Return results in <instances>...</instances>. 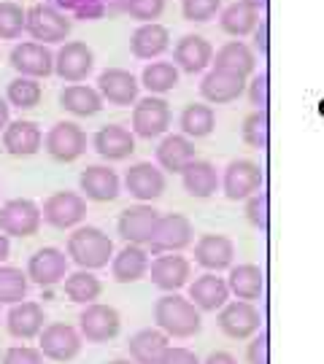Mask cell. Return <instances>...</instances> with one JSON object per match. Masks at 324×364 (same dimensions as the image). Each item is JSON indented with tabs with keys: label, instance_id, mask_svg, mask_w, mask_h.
<instances>
[{
	"label": "cell",
	"instance_id": "1",
	"mask_svg": "<svg viewBox=\"0 0 324 364\" xmlns=\"http://www.w3.org/2000/svg\"><path fill=\"white\" fill-rule=\"evenodd\" d=\"M155 324L168 338L187 340L200 332L203 321H200V311L194 308L192 299L173 291V294H162L155 302Z\"/></svg>",
	"mask_w": 324,
	"mask_h": 364
},
{
	"label": "cell",
	"instance_id": "2",
	"mask_svg": "<svg viewBox=\"0 0 324 364\" xmlns=\"http://www.w3.org/2000/svg\"><path fill=\"white\" fill-rule=\"evenodd\" d=\"M68 257L81 270H100L114 262V240L100 227H78L68 235Z\"/></svg>",
	"mask_w": 324,
	"mask_h": 364
},
{
	"label": "cell",
	"instance_id": "3",
	"mask_svg": "<svg viewBox=\"0 0 324 364\" xmlns=\"http://www.w3.org/2000/svg\"><path fill=\"white\" fill-rule=\"evenodd\" d=\"M70 27L73 22L68 19V14L60 11L52 3H38V6L27 9V33L38 43H63Z\"/></svg>",
	"mask_w": 324,
	"mask_h": 364
},
{
	"label": "cell",
	"instance_id": "4",
	"mask_svg": "<svg viewBox=\"0 0 324 364\" xmlns=\"http://www.w3.org/2000/svg\"><path fill=\"white\" fill-rule=\"evenodd\" d=\"M43 224V210L27 200V197H14L0 205V232L9 237H33Z\"/></svg>",
	"mask_w": 324,
	"mask_h": 364
},
{
	"label": "cell",
	"instance_id": "5",
	"mask_svg": "<svg viewBox=\"0 0 324 364\" xmlns=\"http://www.w3.org/2000/svg\"><path fill=\"white\" fill-rule=\"evenodd\" d=\"M194 227L192 221L184 213H168L162 216L155 230V237L149 240V251L160 257V254H182L187 246H192Z\"/></svg>",
	"mask_w": 324,
	"mask_h": 364
},
{
	"label": "cell",
	"instance_id": "6",
	"mask_svg": "<svg viewBox=\"0 0 324 364\" xmlns=\"http://www.w3.org/2000/svg\"><path fill=\"white\" fill-rule=\"evenodd\" d=\"M262 183H265V176H262V168L251 159H233L227 168H224V176H221V192L227 200H249L257 192H262Z\"/></svg>",
	"mask_w": 324,
	"mask_h": 364
},
{
	"label": "cell",
	"instance_id": "7",
	"mask_svg": "<svg viewBox=\"0 0 324 364\" xmlns=\"http://www.w3.org/2000/svg\"><path fill=\"white\" fill-rule=\"evenodd\" d=\"M160 210L149 203H138V205H130V208L122 210V216L117 221L119 237L125 243H132V246H149V240L155 237V230L160 224Z\"/></svg>",
	"mask_w": 324,
	"mask_h": 364
},
{
	"label": "cell",
	"instance_id": "8",
	"mask_svg": "<svg viewBox=\"0 0 324 364\" xmlns=\"http://www.w3.org/2000/svg\"><path fill=\"white\" fill-rule=\"evenodd\" d=\"M119 329H122L119 313L103 302L84 305V311L78 316V332L87 343H108L117 338Z\"/></svg>",
	"mask_w": 324,
	"mask_h": 364
},
{
	"label": "cell",
	"instance_id": "9",
	"mask_svg": "<svg viewBox=\"0 0 324 364\" xmlns=\"http://www.w3.org/2000/svg\"><path fill=\"white\" fill-rule=\"evenodd\" d=\"M43 221L54 230H70L87 216V197L76 192H54L43 200Z\"/></svg>",
	"mask_w": 324,
	"mask_h": 364
},
{
	"label": "cell",
	"instance_id": "10",
	"mask_svg": "<svg viewBox=\"0 0 324 364\" xmlns=\"http://www.w3.org/2000/svg\"><path fill=\"white\" fill-rule=\"evenodd\" d=\"M46 154L57 162H76L87 151V132L76 122H57L43 138Z\"/></svg>",
	"mask_w": 324,
	"mask_h": 364
},
{
	"label": "cell",
	"instance_id": "11",
	"mask_svg": "<svg viewBox=\"0 0 324 364\" xmlns=\"http://www.w3.org/2000/svg\"><path fill=\"white\" fill-rule=\"evenodd\" d=\"M168 127H170V105L162 97L149 95V97H143V100H138V103L132 105V132L138 138L152 141V138L165 135Z\"/></svg>",
	"mask_w": 324,
	"mask_h": 364
},
{
	"label": "cell",
	"instance_id": "12",
	"mask_svg": "<svg viewBox=\"0 0 324 364\" xmlns=\"http://www.w3.org/2000/svg\"><path fill=\"white\" fill-rule=\"evenodd\" d=\"M95 68V54L84 41H65L54 54V73L68 84H81Z\"/></svg>",
	"mask_w": 324,
	"mask_h": 364
},
{
	"label": "cell",
	"instance_id": "13",
	"mask_svg": "<svg viewBox=\"0 0 324 364\" xmlns=\"http://www.w3.org/2000/svg\"><path fill=\"white\" fill-rule=\"evenodd\" d=\"M81 346H84L81 332H78L76 326L63 324V321H54V324L46 326L41 332V343H38L41 353L46 359H52V362H70V359H76Z\"/></svg>",
	"mask_w": 324,
	"mask_h": 364
},
{
	"label": "cell",
	"instance_id": "14",
	"mask_svg": "<svg viewBox=\"0 0 324 364\" xmlns=\"http://www.w3.org/2000/svg\"><path fill=\"white\" fill-rule=\"evenodd\" d=\"M9 63H11V68L19 76L27 78H46L54 73V54L49 52L46 43H38V41L16 43L11 49Z\"/></svg>",
	"mask_w": 324,
	"mask_h": 364
},
{
	"label": "cell",
	"instance_id": "15",
	"mask_svg": "<svg viewBox=\"0 0 324 364\" xmlns=\"http://www.w3.org/2000/svg\"><path fill=\"white\" fill-rule=\"evenodd\" d=\"M262 324V316L254 308V302H244V299H233L219 311V329L230 340H246L254 338Z\"/></svg>",
	"mask_w": 324,
	"mask_h": 364
},
{
	"label": "cell",
	"instance_id": "16",
	"mask_svg": "<svg viewBox=\"0 0 324 364\" xmlns=\"http://www.w3.org/2000/svg\"><path fill=\"white\" fill-rule=\"evenodd\" d=\"M68 262L70 257L54 246L38 248L27 262V278L38 287H54L68 278Z\"/></svg>",
	"mask_w": 324,
	"mask_h": 364
},
{
	"label": "cell",
	"instance_id": "17",
	"mask_svg": "<svg viewBox=\"0 0 324 364\" xmlns=\"http://www.w3.org/2000/svg\"><path fill=\"white\" fill-rule=\"evenodd\" d=\"M149 275H152V284L162 291H179L189 284L192 278V264L187 257L182 254H160L152 259V267H149Z\"/></svg>",
	"mask_w": 324,
	"mask_h": 364
},
{
	"label": "cell",
	"instance_id": "18",
	"mask_svg": "<svg viewBox=\"0 0 324 364\" xmlns=\"http://www.w3.org/2000/svg\"><path fill=\"white\" fill-rule=\"evenodd\" d=\"M125 189L138 203H152L165 192V170H160L152 162H135L125 173Z\"/></svg>",
	"mask_w": 324,
	"mask_h": 364
},
{
	"label": "cell",
	"instance_id": "19",
	"mask_svg": "<svg viewBox=\"0 0 324 364\" xmlns=\"http://www.w3.org/2000/svg\"><path fill=\"white\" fill-rule=\"evenodd\" d=\"M235 259V246L227 235H200L194 243V262L206 267L208 273H221L230 270Z\"/></svg>",
	"mask_w": 324,
	"mask_h": 364
},
{
	"label": "cell",
	"instance_id": "20",
	"mask_svg": "<svg viewBox=\"0 0 324 364\" xmlns=\"http://www.w3.org/2000/svg\"><path fill=\"white\" fill-rule=\"evenodd\" d=\"M230 287L227 278H219V273H203L189 284V299L200 313H216L230 302Z\"/></svg>",
	"mask_w": 324,
	"mask_h": 364
},
{
	"label": "cell",
	"instance_id": "21",
	"mask_svg": "<svg viewBox=\"0 0 324 364\" xmlns=\"http://www.w3.org/2000/svg\"><path fill=\"white\" fill-rule=\"evenodd\" d=\"M138 78L125 68H105L98 76V92L111 105H135L138 103Z\"/></svg>",
	"mask_w": 324,
	"mask_h": 364
},
{
	"label": "cell",
	"instance_id": "22",
	"mask_svg": "<svg viewBox=\"0 0 324 364\" xmlns=\"http://www.w3.org/2000/svg\"><path fill=\"white\" fill-rule=\"evenodd\" d=\"M78 186H81V195L92 203H111L122 192L117 170L105 168V165H90L87 170H81Z\"/></svg>",
	"mask_w": 324,
	"mask_h": 364
},
{
	"label": "cell",
	"instance_id": "23",
	"mask_svg": "<svg viewBox=\"0 0 324 364\" xmlns=\"http://www.w3.org/2000/svg\"><path fill=\"white\" fill-rule=\"evenodd\" d=\"M244 90H246V78L227 70H216V68H211L200 81V95L211 105L233 103L244 95Z\"/></svg>",
	"mask_w": 324,
	"mask_h": 364
},
{
	"label": "cell",
	"instance_id": "24",
	"mask_svg": "<svg viewBox=\"0 0 324 364\" xmlns=\"http://www.w3.org/2000/svg\"><path fill=\"white\" fill-rule=\"evenodd\" d=\"M168 348H170V338L160 326L141 329V332H135V335L127 340L130 359L135 364H162Z\"/></svg>",
	"mask_w": 324,
	"mask_h": 364
},
{
	"label": "cell",
	"instance_id": "25",
	"mask_svg": "<svg viewBox=\"0 0 324 364\" xmlns=\"http://www.w3.org/2000/svg\"><path fill=\"white\" fill-rule=\"evenodd\" d=\"M46 321V313L41 308L38 302H16L9 316H6V329H9V335L16 340H33V338H41V332L46 329L43 326Z\"/></svg>",
	"mask_w": 324,
	"mask_h": 364
},
{
	"label": "cell",
	"instance_id": "26",
	"mask_svg": "<svg viewBox=\"0 0 324 364\" xmlns=\"http://www.w3.org/2000/svg\"><path fill=\"white\" fill-rule=\"evenodd\" d=\"M95 151L108 162H122L135 151V132L122 124H105L92 138Z\"/></svg>",
	"mask_w": 324,
	"mask_h": 364
},
{
	"label": "cell",
	"instance_id": "27",
	"mask_svg": "<svg viewBox=\"0 0 324 364\" xmlns=\"http://www.w3.org/2000/svg\"><path fill=\"white\" fill-rule=\"evenodd\" d=\"M173 65L184 73H200L208 65H214V49L203 36H184L173 49Z\"/></svg>",
	"mask_w": 324,
	"mask_h": 364
},
{
	"label": "cell",
	"instance_id": "28",
	"mask_svg": "<svg viewBox=\"0 0 324 364\" xmlns=\"http://www.w3.org/2000/svg\"><path fill=\"white\" fill-rule=\"evenodd\" d=\"M43 132L36 122L16 119L3 130V149L11 156H33L43 146Z\"/></svg>",
	"mask_w": 324,
	"mask_h": 364
},
{
	"label": "cell",
	"instance_id": "29",
	"mask_svg": "<svg viewBox=\"0 0 324 364\" xmlns=\"http://www.w3.org/2000/svg\"><path fill=\"white\" fill-rule=\"evenodd\" d=\"M149 267H152L149 248L127 243L111 262V275H114L117 284H135L143 275H149Z\"/></svg>",
	"mask_w": 324,
	"mask_h": 364
},
{
	"label": "cell",
	"instance_id": "30",
	"mask_svg": "<svg viewBox=\"0 0 324 364\" xmlns=\"http://www.w3.org/2000/svg\"><path fill=\"white\" fill-rule=\"evenodd\" d=\"M194 159V144L187 135H165L157 146V165L165 173H179L192 165Z\"/></svg>",
	"mask_w": 324,
	"mask_h": 364
},
{
	"label": "cell",
	"instance_id": "31",
	"mask_svg": "<svg viewBox=\"0 0 324 364\" xmlns=\"http://www.w3.org/2000/svg\"><path fill=\"white\" fill-rule=\"evenodd\" d=\"M170 49V33L168 27L149 22L141 25L130 36V52L135 60H157Z\"/></svg>",
	"mask_w": 324,
	"mask_h": 364
},
{
	"label": "cell",
	"instance_id": "32",
	"mask_svg": "<svg viewBox=\"0 0 324 364\" xmlns=\"http://www.w3.org/2000/svg\"><path fill=\"white\" fill-rule=\"evenodd\" d=\"M184 181V192L189 197H197V200H206V197L216 195V189L221 186V178L216 168L206 162V159H194L189 168L182 173Z\"/></svg>",
	"mask_w": 324,
	"mask_h": 364
},
{
	"label": "cell",
	"instance_id": "33",
	"mask_svg": "<svg viewBox=\"0 0 324 364\" xmlns=\"http://www.w3.org/2000/svg\"><path fill=\"white\" fill-rule=\"evenodd\" d=\"M60 105L73 117H95L103 108V95L87 84H68L60 92Z\"/></svg>",
	"mask_w": 324,
	"mask_h": 364
},
{
	"label": "cell",
	"instance_id": "34",
	"mask_svg": "<svg viewBox=\"0 0 324 364\" xmlns=\"http://www.w3.org/2000/svg\"><path fill=\"white\" fill-rule=\"evenodd\" d=\"M227 287L233 291V297L244 302H254L265 291V273L257 264H233L227 275Z\"/></svg>",
	"mask_w": 324,
	"mask_h": 364
},
{
	"label": "cell",
	"instance_id": "35",
	"mask_svg": "<svg viewBox=\"0 0 324 364\" xmlns=\"http://www.w3.org/2000/svg\"><path fill=\"white\" fill-rule=\"evenodd\" d=\"M214 68L216 70H227V73H238V76H251L257 68V57L254 49H249L244 41H230L224 43L216 57H214Z\"/></svg>",
	"mask_w": 324,
	"mask_h": 364
},
{
	"label": "cell",
	"instance_id": "36",
	"mask_svg": "<svg viewBox=\"0 0 324 364\" xmlns=\"http://www.w3.org/2000/svg\"><path fill=\"white\" fill-rule=\"evenodd\" d=\"M259 11L257 9H251L246 3H238L235 0L233 6H227V9H221L219 14V27L227 33V36H233V38H244L249 33H254L259 27Z\"/></svg>",
	"mask_w": 324,
	"mask_h": 364
},
{
	"label": "cell",
	"instance_id": "37",
	"mask_svg": "<svg viewBox=\"0 0 324 364\" xmlns=\"http://www.w3.org/2000/svg\"><path fill=\"white\" fill-rule=\"evenodd\" d=\"M179 127H182V135H187V138H206L216 127V114H214L211 105L189 103L179 117Z\"/></svg>",
	"mask_w": 324,
	"mask_h": 364
},
{
	"label": "cell",
	"instance_id": "38",
	"mask_svg": "<svg viewBox=\"0 0 324 364\" xmlns=\"http://www.w3.org/2000/svg\"><path fill=\"white\" fill-rule=\"evenodd\" d=\"M63 289H65V294H68L70 302H78V305H92L95 299L100 297L103 284H100V278H95V275H92V270H76V273H70L63 281Z\"/></svg>",
	"mask_w": 324,
	"mask_h": 364
},
{
	"label": "cell",
	"instance_id": "39",
	"mask_svg": "<svg viewBox=\"0 0 324 364\" xmlns=\"http://www.w3.org/2000/svg\"><path fill=\"white\" fill-rule=\"evenodd\" d=\"M141 84L152 95H165V92L176 90V84H179V68L173 65V63H165V60L149 63L141 73Z\"/></svg>",
	"mask_w": 324,
	"mask_h": 364
},
{
	"label": "cell",
	"instance_id": "40",
	"mask_svg": "<svg viewBox=\"0 0 324 364\" xmlns=\"http://www.w3.org/2000/svg\"><path fill=\"white\" fill-rule=\"evenodd\" d=\"M41 90L38 78H27V76H16L9 84V90H6V100L9 105L14 108H19V111H30V108H36L41 103Z\"/></svg>",
	"mask_w": 324,
	"mask_h": 364
},
{
	"label": "cell",
	"instance_id": "41",
	"mask_svg": "<svg viewBox=\"0 0 324 364\" xmlns=\"http://www.w3.org/2000/svg\"><path fill=\"white\" fill-rule=\"evenodd\" d=\"M27 284H30V278H27V273H22L19 267L0 264V305L25 302Z\"/></svg>",
	"mask_w": 324,
	"mask_h": 364
},
{
	"label": "cell",
	"instance_id": "42",
	"mask_svg": "<svg viewBox=\"0 0 324 364\" xmlns=\"http://www.w3.org/2000/svg\"><path fill=\"white\" fill-rule=\"evenodd\" d=\"M22 30H27V11L19 3H0V38L14 41L22 36Z\"/></svg>",
	"mask_w": 324,
	"mask_h": 364
},
{
	"label": "cell",
	"instance_id": "43",
	"mask_svg": "<svg viewBox=\"0 0 324 364\" xmlns=\"http://www.w3.org/2000/svg\"><path fill=\"white\" fill-rule=\"evenodd\" d=\"M268 111H254L244 119V127H241V138L244 144L251 149H268Z\"/></svg>",
	"mask_w": 324,
	"mask_h": 364
},
{
	"label": "cell",
	"instance_id": "44",
	"mask_svg": "<svg viewBox=\"0 0 324 364\" xmlns=\"http://www.w3.org/2000/svg\"><path fill=\"white\" fill-rule=\"evenodd\" d=\"M182 11L187 22H211L221 11V0H184Z\"/></svg>",
	"mask_w": 324,
	"mask_h": 364
},
{
	"label": "cell",
	"instance_id": "45",
	"mask_svg": "<svg viewBox=\"0 0 324 364\" xmlns=\"http://www.w3.org/2000/svg\"><path fill=\"white\" fill-rule=\"evenodd\" d=\"M125 11H127L132 19L149 25V22L160 19V14L165 11V0H127V3H125Z\"/></svg>",
	"mask_w": 324,
	"mask_h": 364
},
{
	"label": "cell",
	"instance_id": "46",
	"mask_svg": "<svg viewBox=\"0 0 324 364\" xmlns=\"http://www.w3.org/2000/svg\"><path fill=\"white\" fill-rule=\"evenodd\" d=\"M268 192H257L254 197L246 200V219L251 221V227H257L259 232H268L271 221H268Z\"/></svg>",
	"mask_w": 324,
	"mask_h": 364
},
{
	"label": "cell",
	"instance_id": "47",
	"mask_svg": "<svg viewBox=\"0 0 324 364\" xmlns=\"http://www.w3.org/2000/svg\"><path fill=\"white\" fill-rule=\"evenodd\" d=\"M3 364H43V353L33 346H14L3 353Z\"/></svg>",
	"mask_w": 324,
	"mask_h": 364
},
{
	"label": "cell",
	"instance_id": "48",
	"mask_svg": "<svg viewBox=\"0 0 324 364\" xmlns=\"http://www.w3.org/2000/svg\"><path fill=\"white\" fill-rule=\"evenodd\" d=\"M249 100L257 111H268L271 103V92H268V73H257L249 84Z\"/></svg>",
	"mask_w": 324,
	"mask_h": 364
},
{
	"label": "cell",
	"instance_id": "49",
	"mask_svg": "<svg viewBox=\"0 0 324 364\" xmlns=\"http://www.w3.org/2000/svg\"><path fill=\"white\" fill-rule=\"evenodd\" d=\"M246 362L249 364H271V346H268V332L262 329L259 335L251 338L246 348Z\"/></svg>",
	"mask_w": 324,
	"mask_h": 364
},
{
	"label": "cell",
	"instance_id": "50",
	"mask_svg": "<svg viewBox=\"0 0 324 364\" xmlns=\"http://www.w3.org/2000/svg\"><path fill=\"white\" fill-rule=\"evenodd\" d=\"M162 364H203V362H200L197 353L189 351V348H184V346H170Z\"/></svg>",
	"mask_w": 324,
	"mask_h": 364
},
{
	"label": "cell",
	"instance_id": "51",
	"mask_svg": "<svg viewBox=\"0 0 324 364\" xmlns=\"http://www.w3.org/2000/svg\"><path fill=\"white\" fill-rule=\"evenodd\" d=\"M268 30H271L268 19H262L259 27L254 30V52H259L262 57H268Z\"/></svg>",
	"mask_w": 324,
	"mask_h": 364
},
{
	"label": "cell",
	"instance_id": "52",
	"mask_svg": "<svg viewBox=\"0 0 324 364\" xmlns=\"http://www.w3.org/2000/svg\"><path fill=\"white\" fill-rule=\"evenodd\" d=\"M203 364H238V359H235L233 353H227V351H214Z\"/></svg>",
	"mask_w": 324,
	"mask_h": 364
},
{
	"label": "cell",
	"instance_id": "53",
	"mask_svg": "<svg viewBox=\"0 0 324 364\" xmlns=\"http://www.w3.org/2000/svg\"><path fill=\"white\" fill-rule=\"evenodd\" d=\"M9 108H11L9 100H3V97H0V130H6V127L11 124V122H9Z\"/></svg>",
	"mask_w": 324,
	"mask_h": 364
},
{
	"label": "cell",
	"instance_id": "54",
	"mask_svg": "<svg viewBox=\"0 0 324 364\" xmlns=\"http://www.w3.org/2000/svg\"><path fill=\"white\" fill-rule=\"evenodd\" d=\"M9 251H11V243H9V235L0 232V264L9 259Z\"/></svg>",
	"mask_w": 324,
	"mask_h": 364
},
{
	"label": "cell",
	"instance_id": "55",
	"mask_svg": "<svg viewBox=\"0 0 324 364\" xmlns=\"http://www.w3.org/2000/svg\"><path fill=\"white\" fill-rule=\"evenodd\" d=\"M238 3H246V6H251V9H268V0H238Z\"/></svg>",
	"mask_w": 324,
	"mask_h": 364
},
{
	"label": "cell",
	"instance_id": "56",
	"mask_svg": "<svg viewBox=\"0 0 324 364\" xmlns=\"http://www.w3.org/2000/svg\"><path fill=\"white\" fill-rule=\"evenodd\" d=\"M108 364H135L132 359H114V362H108Z\"/></svg>",
	"mask_w": 324,
	"mask_h": 364
}]
</instances>
